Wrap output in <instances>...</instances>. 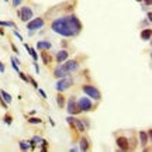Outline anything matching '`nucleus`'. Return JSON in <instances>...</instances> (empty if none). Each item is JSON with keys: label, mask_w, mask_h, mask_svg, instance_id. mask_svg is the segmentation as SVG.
I'll use <instances>...</instances> for the list:
<instances>
[{"label": "nucleus", "mask_w": 152, "mask_h": 152, "mask_svg": "<svg viewBox=\"0 0 152 152\" xmlns=\"http://www.w3.org/2000/svg\"><path fill=\"white\" fill-rule=\"evenodd\" d=\"M51 28L61 37L72 38V37L79 35V33L82 31V23L75 14H69V16L59 17V18L54 20L51 23Z\"/></svg>", "instance_id": "obj_1"}, {"label": "nucleus", "mask_w": 152, "mask_h": 152, "mask_svg": "<svg viewBox=\"0 0 152 152\" xmlns=\"http://www.w3.org/2000/svg\"><path fill=\"white\" fill-rule=\"evenodd\" d=\"M72 85H73V79L69 77V76H66V77H61V79L56 82L55 89H56L58 92H65L66 89H69Z\"/></svg>", "instance_id": "obj_2"}, {"label": "nucleus", "mask_w": 152, "mask_h": 152, "mask_svg": "<svg viewBox=\"0 0 152 152\" xmlns=\"http://www.w3.org/2000/svg\"><path fill=\"white\" fill-rule=\"evenodd\" d=\"M82 90L86 93L89 97L92 99H96V100H100L101 99V94H100V90H99L97 87L92 86V85H85V86L82 87Z\"/></svg>", "instance_id": "obj_3"}, {"label": "nucleus", "mask_w": 152, "mask_h": 152, "mask_svg": "<svg viewBox=\"0 0 152 152\" xmlns=\"http://www.w3.org/2000/svg\"><path fill=\"white\" fill-rule=\"evenodd\" d=\"M45 21H44V18L41 17H37V18H31L30 21H27V30L28 31H35V30H40V28H42Z\"/></svg>", "instance_id": "obj_4"}, {"label": "nucleus", "mask_w": 152, "mask_h": 152, "mask_svg": "<svg viewBox=\"0 0 152 152\" xmlns=\"http://www.w3.org/2000/svg\"><path fill=\"white\" fill-rule=\"evenodd\" d=\"M33 10L28 7V6H24V7H21L20 10L17 11V16L20 17V20L21 21H30L31 18H33Z\"/></svg>", "instance_id": "obj_5"}, {"label": "nucleus", "mask_w": 152, "mask_h": 152, "mask_svg": "<svg viewBox=\"0 0 152 152\" xmlns=\"http://www.w3.org/2000/svg\"><path fill=\"white\" fill-rule=\"evenodd\" d=\"M77 107H79L80 111H90L92 107H93V103L89 97H82L77 101Z\"/></svg>", "instance_id": "obj_6"}, {"label": "nucleus", "mask_w": 152, "mask_h": 152, "mask_svg": "<svg viewBox=\"0 0 152 152\" xmlns=\"http://www.w3.org/2000/svg\"><path fill=\"white\" fill-rule=\"evenodd\" d=\"M66 109H68V113H69V114H72V116H73V114H77V113H80V110H79V107H77V103H76V100H75L73 96L69 99Z\"/></svg>", "instance_id": "obj_7"}, {"label": "nucleus", "mask_w": 152, "mask_h": 152, "mask_svg": "<svg viewBox=\"0 0 152 152\" xmlns=\"http://www.w3.org/2000/svg\"><path fill=\"white\" fill-rule=\"evenodd\" d=\"M62 66L65 68V71H68L69 73L79 71V62H77V61H65V64Z\"/></svg>", "instance_id": "obj_8"}, {"label": "nucleus", "mask_w": 152, "mask_h": 152, "mask_svg": "<svg viewBox=\"0 0 152 152\" xmlns=\"http://www.w3.org/2000/svg\"><path fill=\"white\" fill-rule=\"evenodd\" d=\"M116 142H117V147L121 151H128L130 149V142H128V140L125 137H118Z\"/></svg>", "instance_id": "obj_9"}, {"label": "nucleus", "mask_w": 152, "mask_h": 152, "mask_svg": "<svg viewBox=\"0 0 152 152\" xmlns=\"http://www.w3.org/2000/svg\"><path fill=\"white\" fill-rule=\"evenodd\" d=\"M54 76L56 77V79L66 77V76H69V72H68V71H65V68H64V66H58V68L54 71Z\"/></svg>", "instance_id": "obj_10"}, {"label": "nucleus", "mask_w": 152, "mask_h": 152, "mask_svg": "<svg viewBox=\"0 0 152 152\" xmlns=\"http://www.w3.org/2000/svg\"><path fill=\"white\" fill-rule=\"evenodd\" d=\"M68 56H69L68 51L62 49V51H59V52L56 54V56H55V61H56L58 64H64V62H65L66 59H68Z\"/></svg>", "instance_id": "obj_11"}, {"label": "nucleus", "mask_w": 152, "mask_h": 152, "mask_svg": "<svg viewBox=\"0 0 152 152\" xmlns=\"http://www.w3.org/2000/svg\"><path fill=\"white\" fill-rule=\"evenodd\" d=\"M51 48H52V44L48 42V41H38L37 42V49H40V51H48Z\"/></svg>", "instance_id": "obj_12"}, {"label": "nucleus", "mask_w": 152, "mask_h": 152, "mask_svg": "<svg viewBox=\"0 0 152 152\" xmlns=\"http://www.w3.org/2000/svg\"><path fill=\"white\" fill-rule=\"evenodd\" d=\"M0 97L3 99V100H4L7 104H11V101H13L11 96L7 93V92H6V90H4V89H1V90H0Z\"/></svg>", "instance_id": "obj_13"}, {"label": "nucleus", "mask_w": 152, "mask_h": 152, "mask_svg": "<svg viewBox=\"0 0 152 152\" xmlns=\"http://www.w3.org/2000/svg\"><path fill=\"white\" fill-rule=\"evenodd\" d=\"M148 141H149L148 134H147V132H144V131H141V132H140V142H141V145H142V147H147Z\"/></svg>", "instance_id": "obj_14"}, {"label": "nucleus", "mask_w": 152, "mask_h": 152, "mask_svg": "<svg viewBox=\"0 0 152 152\" xmlns=\"http://www.w3.org/2000/svg\"><path fill=\"white\" fill-rule=\"evenodd\" d=\"M24 48L27 49V52H28V54H30L31 56H33L34 62H37V61H38V55H37V52L34 51V49L31 48V47H30V45H28V44H24Z\"/></svg>", "instance_id": "obj_15"}, {"label": "nucleus", "mask_w": 152, "mask_h": 152, "mask_svg": "<svg viewBox=\"0 0 152 152\" xmlns=\"http://www.w3.org/2000/svg\"><path fill=\"white\" fill-rule=\"evenodd\" d=\"M79 151H83V152L89 151V141L86 140V137H82V140H80V149Z\"/></svg>", "instance_id": "obj_16"}, {"label": "nucleus", "mask_w": 152, "mask_h": 152, "mask_svg": "<svg viewBox=\"0 0 152 152\" xmlns=\"http://www.w3.org/2000/svg\"><path fill=\"white\" fill-rule=\"evenodd\" d=\"M73 125H76V127H77V130L80 131V132H83V131L86 130V127H85L83 121H80V120H77V118L73 120Z\"/></svg>", "instance_id": "obj_17"}, {"label": "nucleus", "mask_w": 152, "mask_h": 152, "mask_svg": "<svg viewBox=\"0 0 152 152\" xmlns=\"http://www.w3.org/2000/svg\"><path fill=\"white\" fill-rule=\"evenodd\" d=\"M141 38L144 41H148V40H151V30L148 28V30H142L141 31Z\"/></svg>", "instance_id": "obj_18"}, {"label": "nucleus", "mask_w": 152, "mask_h": 152, "mask_svg": "<svg viewBox=\"0 0 152 152\" xmlns=\"http://www.w3.org/2000/svg\"><path fill=\"white\" fill-rule=\"evenodd\" d=\"M41 59H42V62L45 64V65H47V64H49V62L52 61V58L47 54L45 51H41Z\"/></svg>", "instance_id": "obj_19"}, {"label": "nucleus", "mask_w": 152, "mask_h": 152, "mask_svg": "<svg viewBox=\"0 0 152 152\" xmlns=\"http://www.w3.org/2000/svg\"><path fill=\"white\" fill-rule=\"evenodd\" d=\"M56 101H58V107H59V109H62V107L65 106V97H64V94H62V93H59V94H58Z\"/></svg>", "instance_id": "obj_20"}, {"label": "nucleus", "mask_w": 152, "mask_h": 152, "mask_svg": "<svg viewBox=\"0 0 152 152\" xmlns=\"http://www.w3.org/2000/svg\"><path fill=\"white\" fill-rule=\"evenodd\" d=\"M20 148H21V151H30V149H31L30 144H28V142H24V141L20 142Z\"/></svg>", "instance_id": "obj_21"}, {"label": "nucleus", "mask_w": 152, "mask_h": 152, "mask_svg": "<svg viewBox=\"0 0 152 152\" xmlns=\"http://www.w3.org/2000/svg\"><path fill=\"white\" fill-rule=\"evenodd\" d=\"M0 27H14V23L13 21H1V20H0Z\"/></svg>", "instance_id": "obj_22"}, {"label": "nucleus", "mask_w": 152, "mask_h": 152, "mask_svg": "<svg viewBox=\"0 0 152 152\" xmlns=\"http://www.w3.org/2000/svg\"><path fill=\"white\" fill-rule=\"evenodd\" d=\"M27 79H28V82H31V85H33L34 87H38V83H37V80H35L34 77H31V76H28Z\"/></svg>", "instance_id": "obj_23"}, {"label": "nucleus", "mask_w": 152, "mask_h": 152, "mask_svg": "<svg viewBox=\"0 0 152 152\" xmlns=\"http://www.w3.org/2000/svg\"><path fill=\"white\" fill-rule=\"evenodd\" d=\"M28 121H30L31 124H42V121L40 118H28Z\"/></svg>", "instance_id": "obj_24"}, {"label": "nucleus", "mask_w": 152, "mask_h": 152, "mask_svg": "<svg viewBox=\"0 0 152 152\" xmlns=\"http://www.w3.org/2000/svg\"><path fill=\"white\" fill-rule=\"evenodd\" d=\"M3 121H4V123H6L7 125H10L11 123H13V120H11V117H10V116H6V117L3 118Z\"/></svg>", "instance_id": "obj_25"}, {"label": "nucleus", "mask_w": 152, "mask_h": 152, "mask_svg": "<svg viewBox=\"0 0 152 152\" xmlns=\"http://www.w3.org/2000/svg\"><path fill=\"white\" fill-rule=\"evenodd\" d=\"M17 73H18V76H20V77H21L23 80H24V82H28V79H27V76L24 75V73H23L21 71H18V72H17Z\"/></svg>", "instance_id": "obj_26"}, {"label": "nucleus", "mask_w": 152, "mask_h": 152, "mask_svg": "<svg viewBox=\"0 0 152 152\" xmlns=\"http://www.w3.org/2000/svg\"><path fill=\"white\" fill-rule=\"evenodd\" d=\"M11 65H13V68H14V71H16V72H18V71H20V69H18V66H17V64L14 62V59H13V58H11Z\"/></svg>", "instance_id": "obj_27"}, {"label": "nucleus", "mask_w": 152, "mask_h": 152, "mask_svg": "<svg viewBox=\"0 0 152 152\" xmlns=\"http://www.w3.org/2000/svg\"><path fill=\"white\" fill-rule=\"evenodd\" d=\"M14 35H16V37H17V38H18V40H20V41H23V37H21V34L18 33V31H17V30H14Z\"/></svg>", "instance_id": "obj_28"}, {"label": "nucleus", "mask_w": 152, "mask_h": 152, "mask_svg": "<svg viewBox=\"0 0 152 152\" xmlns=\"http://www.w3.org/2000/svg\"><path fill=\"white\" fill-rule=\"evenodd\" d=\"M4 71H6V68H4V64L0 61V73H4Z\"/></svg>", "instance_id": "obj_29"}, {"label": "nucleus", "mask_w": 152, "mask_h": 152, "mask_svg": "<svg viewBox=\"0 0 152 152\" xmlns=\"http://www.w3.org/2000/svg\"><path fill=\"white\" fill-rule=\"evenodd\" d=\"M38 93H40V94H41V96H42L44 99H47V93H45V92H44L42 89H38Z\"/></svg>", "instance_id": "obj_30"}, {"label": "nucleus", "mask_w": 152, "mask_h": 152, "mask_svg": "<svg viewBox=\"0 0 152 152\" xmlns=\"http://www.w3.org/2000/svg\"><path fill=\"white\" fill-rule=\"evenodd\" d=\"M11 48H13V51H14V54H17V55H18V49L16 48V45H14V44H11Z\"/></svg>", "instance_id": "obj_31"}, {"label": "nucleus", "mask_w": 152, "mask_h": 152, "mask_svg": "<svg viewBox=\"0 0 152 152\" xmlns=\"http://www.w3.org/2000/svg\"><path fill=\"white\" fill-rule=\"evenodd\" d=\"M73 117H68V118H66V121H68V123H69V124H72V125H73Z\"/></svg>", "instance_id": "obj_32"}, {"label": "nucleus", "mask_w": 152, "mask_h": 152, "mask_svg": "<svg viewBox=\"0 0 152 152\" xmlns=\"http://www.w3.org/2000/svg\"><path fill=\"white\" fill-rule=\"evenodd\" d=\"M34 68H35V72H37V73H40V66L37 65V62H34Z\"/></svg>", "instance_id": "obj_33"}, {"label": "nucleus", "mask_w": 152, "mask_h": 152, "mask_svg": "<svg viewBox=\"0 0 152 152\" xmlns=\"http://www.w3.org/2000/svg\"><path fill=\"white\" fill-rule=\"evenodd\" d=\"M141 1H144L147 6H151V4H152V0H141Z\"/></svg>", "instance_id": "obj_34"}, {"label": "nucleus", "mask_w": 152, "mask_h": 152, "mask_svg": "<svg viewBox=\"0 0 152 152\" xmlns=\"http://www.w3.org/2000/svg\"><path fill=\"white\" fill-rule=\"evenodd\" d=\"M148 14V21H151L152 20V13H147Z\"/></svg>", "instance_id": "obj_35"}, {"label": "nucleus", "mask_w": 152, "mask_h": 152, "mask_svg": "<svg viewBox=\"0 0 152 152\" xmlns=\"http://www.w3.org/2000/svg\"><path fill=\"white\" fill-rule=\"evenodd\" d=\"M0 35H4V33H3V30L0 28Z\"/></svg>", "instance_id": "obj_36"}, {"label": "nucleus", "mask_w": 152, "mask_h": 152, "mask_svg": "<svg viewBox=\"0 0 152 152\" xmlns=\"http://www.w3.org/2000/svg\"><path fill=\"white\" fill-rule=\"evenodd\" d=\"M4 1H7V0H4Z\"/></svg>", "instance_id": "obj_37"}, {"label": "nucleus", "mask_w": 152, "mask_h": 152, "mask_svg": "<svg viewBox=\"0 0 152 152\" xmlns=\"http://www.w3.org/2000/svg\"><path fill=\"white\" fill-rule=\"evenodd\" d=\"M138 1H141V0H138Z\"/></svg>", "instance_id": "obj_38"}]
</instances>
